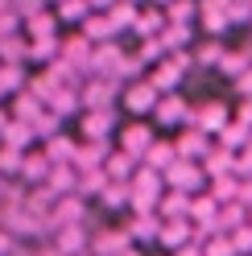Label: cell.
Masks as SVG:
<instances>
[{
    "mask_svg": "<svg viewBox=\"0 0 252 256\" xmlns=\"http://www.w3.org/2000/svg\"><path fill=\"white\" fill-rule=\"evenodd\" d=\"M145 4H170V0H145Z\"/></svg>",
    "mask_w": 252,
    "mask_h": 256,
    "instance_id": "43",
    "label": "cell"
},
{
    "mask_svg": "<svg viewBox=\"0 0 252 256\" xmlns=\"http://www.w3.org/2000/svg\"><path fill=\"white\" fill-rule=\"evenodd\" d=\"M87 12H91L87 0H58V4H54L58 25H83V21H87Z\"/></svg>",
    "mask_w": 252,
    "mask_h": 256,
    "instance_id": "25",
    "label": "cell"
},
{
    "mask_svg": "<svg viewBox=\"0 0 252 256\" xmlns=\"http://www.w3.org/2000/svg\"><path fill=\"white\" fill-rule=\"evenodd\" d=\"M17 248H21V240L12 236L8 228H0V256H12V252H17Z\"/></svg>",
    "mask_w": 252,
    "mask_h": 256,
    "instance_id": "36",
    "label": "cell"
},
{
    "mask_svg": "<svg viewBox=\"0 0 252 256\" xmlns=\"http://www.w3.org/2000/svg\"><path fill=\"white\" fill-rule=\"evenodd\" d=\"M236 91H240L244 100H248V95H252V66H248L244 74H236Z\"/></svg>",
    "mask_w": 252,
    "mask_h": 256,
    "instance_id": "37",
    "label": "cell"
},
{
    "mask_svg": "<svg viewBox=\"0 0 252 256\" xmlns=\"http://www.w3.org/2000/svg\"><path fill=\"white\" fill-rule=\"evenodd\" d=\"M211 132H202V128H190L186 124V132L174 140V149H178V157H190V162H202V157L211 153Z\"/></svg>",
    "mask_w": 252,
    "mask_h": 256,
    "instance_id": "10",
    "label": "cell"
},
{
    "mask_svg": "<svg viewBox=\"0 0 252 256\" xmlns=\"http://www.w3.org/2000/svg\"><path fill=\"white\" fill-rule=\"evenodd\" d=\"M149 116H153V124H162V128H178V124H186V116H190V104H186L178 91H162Z\"/></svg>",
    "mask_w": 252,
    "mask_h": 256,
    "instance_id": "3",
    "label": "cell"
},
{
    "mask_svg": "<svg viewBox=\"0 0 252 256\" xmlns=\"http://www.w3.org/2000/svg\"><path fill=\"white\" fill-rule=\"evenodd\" d=\"M50 157H46V149H25V157H21V174L17 178L21 182H29V186H42L46 182V174H50Z\"/></svg>",
    "mask_w": 252,
    "mask_h": 256,
    "instance_id": "12",
    "label": "cell"
},
{
    "mask_svg": "<svg viewBox=\"0 0 252 256\" xmlns=\"http://www.w3.org/2000/svg\"><path fill=\"white\" fill-rule=\"evenodd\" d=\"M228 120H232V112L219 104V100H202L198 108H190V116H186V124H190V128H202V132H211V136H215Z\"/></svg>",
    "mask_w": 252,
    "mask_h": 256,
    "instance_id": "5",
    "label": "cell"
},
{
    "mask_svg": "<svg viewBox=\"0 0 252 256\" xmlns=\"http://www.w3.org/2000/svg\"><path fill=\"white\" fill-rule=\"evenodd\" d=\"M178 157V149H174V140H153V145L145 149V157H140V166H149V170H157L162 174L170 162Z\"/></svg>",
    "mask_w": 252,
    "mask_h": 256,
    "instance_id": "23",
    "label": "cell"
},
{
    "mask_svg": "<svg viewBox=\"0 0 252 256\" xmlns=\"http://www.w3.org/2000/svg\"><path fill=\"white\" fill-rule=\"evenodd\" d=\"M116 132V108H83V140H108Z\"/></svg>",
    "mask_w": 252,
    "mask_h": 256,
    "instance_id": "7",
    "label": "cell"
},
{
    "mask_svg": "<svg viewBox=\"0 0 252 256\" xmlns=\"http://www.w3.org/2000/svg\"><path fill=\"white\" fill-rule=\"evenodd\" d=\"M128 244H132V240H128L124 228H104V232H96V236L87 240V252L91 256H116V252H124Z\"/></svg>",
    "mask_w": 252,
    "mask_h": 256,
    "instance_id": "9",
    "label": "cell"
},
{
    "mask_svg": "<svg viewBox=\"0 0 252 256\" xmlns=\"http://www.w3.org/2000/svg\"><path fill=\"white\" fill-rule=\"evenodd\" d=\"M116 95H120V87L108 74H91L78 83V104L83 108H116Z\"/></svg>",
    "mask_w": 252,
    "mask_h": 256,
    "instance_id": "2",
    "label": "cell"
},
{
    "mask_svg": "<svg viewBox=\"0 0 252 256\" xmlns=\"http://www.w3.org/2000/svg\"><path fill=\"white\" fill-rule=\"evenodd\" d=\"M128 240L132 244H157V232H162V219H157V211H132L128 219Z\"/></svg>",
    "mask_w": 252,
    "mask_h": 256,
    "instance_id": "11",
    "label": "cell"
},
{
    "mask_svg": "<svg viewBox=\"0 0 252 256\" xmlns=\"http://www.w3.org/2000/svg\"><path fill=\"white\" fill-rule=\"evenodd\" d=\"M136 166H140V162H136V157H128L124 149H116V153H108V157H104V174H108V182H128Z\"/></svg>",
    "mask_w": 252,
    "mask_h": 256,
    "instance_id": "18",
    "label": "cell"
},
{
    "mask_svg": "<svg viewBox=\"0 0 252 256\" xmlns=\"http://www.w3.org/2000/svg\"><path fill=\"white\" fill-rule=\"evenodd\" d=\"M236 120H240V124H248V128H252V95H248V100L240 104V112H236Z\"/></svg>",
    "mask_w": 252,
    "mask_h": 256,
    "instance_id": "38",
    "label": "cell"
},
{
    "mask_svg": "<svg viewBox=\"0 0 252 256\" xmlns=\"http://www.w3.org/2000/svg\"><path fill=\"white\" fill-rule=\"evenodd\" d=\"M248 66H252L248 54H228V50H224V58H219V66H215V70H224L228 78H236V74H244Z\"/></svg>",
    "mask_w": 252,
    "mask_h": 256,
    "instance_id": "33",
    "label": "cell"
},
{
    "mask_svg": "<svg viewBox=\"0 0 252 256\" xmlns=\"http://www.w3.org/2000/svg\"><path fill=\"white\" fill-rule=\"evenodd\" d=\"M228 240H232L236 256H248V252H252V223H240V228H232Z\"/></svg>",
    "mask_w": 252,
    "mask_h": 256,
    "instance_id": "34",
    "label": "cell"
},
{
    "mask_svg": "<svg viewBox=\"0 0 252 256\" xmlns=\"http://www.w3.org/2000/svg\"><path fill=\"white\" fill-rule=\"evenodd\" d=\"M248 132H252L248 124H240V120H228V124L215 132V136H219L215 145H224V149H232V153H240V149L248 145Z\"/></svg>",
    "mask_w": 252,
    "mask_h": 256,
    "instance_id": "24",
    "label": "cell"
},
{
    "mask_svg": "<svg viewBox=\"0 0 252 256\" xmlns=\"http://www.w3.org/2000/svg\"><path fill=\"white\" fill-rule=\"evenodd\" d=\"M190 211V194L186 190H162V198H157V219H186Z\"/></svg>",
    "mask_w": 252,
    "mask_h": 256,
    "instance_id": "16",
    "label": "cell"
},
{
    "mask_svg": "<svg viewBox=\"0 0 252 256\" xmlns=\"http://www.w3.org/2000/svg\"><path fill=\"white\" fill-rule=\"evenodd\" d=\"M162 12L170 25H190L198 17V0H170V4H162Z\"/></svg>",
    "mask_w": 252,
    "mask_h": 256,
    "instance_id": "27",
    "label": "cell"
},
{
    "mask_svg": "<svg viewBox=\"0 0 252 256\" xmlns=\"http://www.w3.org/2000/svg\"><path fill=\"white\" fill-rule=\"evenodd\" d=\"M202 256H236V248H232V240H228V232H211L207 240H202Z\"/></svg>",
    "mask_w": 252,
    "mask_h": 256,
    "instance_id": "32",
    "label": "cell"
},
{
    "mask_svg": "<svg viewBox=\"0 0 252 256\" xmlns=\"http://www.w3.org/2000/svg\"><path fill=\"white\" fill-rule=\"evenodd\" d=\"M174 256H202V248H198L194 240H190V244H182V248H174Z\"/></svg>",
    "mask_w": 252,
    "mask_h": 256,
    "instance_id": "39",
    "label": "cell"
},
{
    "mask_svg": "<svg viewBox=\"0 0 252 256\" xmlns=\"http://www.w3.org/2000/svg\"><path fill=\"white\" fill-rule=\"evenodd\" d=\"M162 182L170 190H186V194H198L202 186H207V174H202L198 162H190V157H174L166 170H162Z\"/></svg>",
    "mask_w": 252,
    "mask_h": 256,
    "instance_id": "1",
    "label": "cell"
},
{
    "mask_svg": "<svg viewBox=\"0 0 252 256\" xmlns=\"http://www.w3.org/2000/svg\"><path fill=\"white\" fill-rule=\"evenodd\" d=\"M21 149H8V145H0V174H4V178H17L21 174Z\"/></svg>",
    "mask_w": 252,
    "mask_h": 256,
    "instance_id": "35",
    "label": "cell"
},
{
    "mask_svg": "<svg viewBox=\"0 0 252 256\" xmlns=\"http://www.w3.org/2000/svg\"><path fill=\"white\" fill-rule=\"evenodd\" d=\"M157 95L162 91H157L149 78H128V87H124V108H128V116H149Z\"/></svg>",
    "mask_w": 252,
    "mask_h": 256,
    "instance_id": "6",
    "label": "cell"
},
{
    "mask_svg": "<svg viewBox=\"0 0 252 256\" xmlns=\"http://www.w3.org/2000/svg\"><path fill=\"white\" fill-rule=\"evenodd\" d=\"M4 124H8V112H4V108H0V132H4Z\"/></svg>",
    "mask_w": 252,
    "mask_h": 256,
    "instance_id": "41",
    "label": "cell"
},
{
    "mask_svg": "<svg viewBox=\"0 0 252 256\" xmlns=\"http://www.w3.org/2000/svg\"><path fill=\"white\" fill-rule=\"evenodd\" d=\"M240 223H248V206H244L240 198H232V202H219L215 232H232V228H240Z\"/></svg>",
    "mask_w": 252,
    "mask_h": 256,
    "instance_id": "21",
    "label": "cell"
},
{
    "mask_svg": "<svg viewBox=\"0 0 252 256\" xmlns=\"http://www.w3.org/2000/svg\"><path fill=\"white\" fill-rule=\"evenodd\" d=\"M198 17H202V25H207L211 38H219L232 25L228 21V0H198Z\"/></svg>",
    "mask_w": 252,
    "mask_h": 256,
    "instance_id": "14",
    "label": "cell"
},
{
    "mask_svg": "<svg viewBox=\"0 0 252 256\" xmlns=\"http://www.w3.org/2000/svg\"><path fill=\"white\" fill-rule=\"evenodd\" d=\"M42 149H46V157H50L54 166H58V162H70V166H74V149H78V140L54 132V136H46V140H42Z\"/></svg>",
    "mask_w": 252,
    "mask_h": 256,
    "instance_id": "22",
    "label": "cell"
},
{
    "mask_svg": "<svg viewBox=\"0 0 252 256\" xmlns=\"http://www.w3.org/2000/svg\"><path fill=\"white\" fill-rule=\"evenodd\" d=\"M190 236H194V223H190V219H162L157 244L174 252V248H182V244H190Z\"/></svg>",
    "mask_w": 252,
    "mask_h": 256,
    "instance_id": "13",
    "label": "cell"
},
{
    "mask_svg": "<svg viewBox=\"0 0 252 256\" xmlns=\"http://www.w3.org/2000/svg\"><path fill=\"white\" fill-rule=\"evenodd\" d=\"M83 38H87L91 46L112 42V38H116V25L108 21V12H87V21H83Z\"/></svg>",
    "mask_w": 252,
    "mask_h": 256,
    "instance_id": "19",
    "label": "cell"
},
{
    "mask_svg": "<svg viewBox=\"0 0 252 256\" xmlns=\"http://www.w3.org/2000/svg\"><path fill=\"white\" fill-rule=\"evenodd\" d=\"M34 140H38V136H34V128H29L25 120H12V116H8L4 132H0V145H8V149H21V153H25V149H34Z\"/></svg>",
    "mask_w": 252,
    "mask_h": 256,
    "instance_id": "17",
    "label": "cell"
},
{
    "mask_svg": "<svg viewBox=\"0 0 252 256\" xmlns=\"http://www.w3.org/2000/svg\"><path fill=\"white\" fill-rule=\"evenodd\" d=\"M215 215H219V202L211 198V194H190V211H186V219L194 223V228H211L215 232Z\"/></svg>",
    "mask_w": 252,
    "mask_h": 256,
    "instance_id": "15",
    "label": "cell"
},
{
    "mask_svg": "<svg viewBox=\"0 0 252 256\" xmlns=\"http://www.w3.org/2000/svg\"><path fill=\"white\" fill-rule=\"evenodd\" d=\"M87 228L83 223H66V228H54V236H50V244H54V252L58 256H78V252H87Z\"/></svg>",
    "mask_w": 252,
    "mask_h": 256,
    "instance_id": "8",
    "label": "cell"
},
{
    "mask_svg": "<svg viewBox=\"0 0 252 256\" xmlns=\"http://www.w3.org/2000/svg\"><path fill=\"white\" fill-rule=\"evenodd\" d=\"M108 21L116 25V34H120V29H132V21H136V4H128V0H116V4L108 8Z\"/></svg>",
    "mask_w": 252,
    "mask_h": 256,
    "instance_id": "31",
    "label": "cell"
},
{
    "mask_svg": "<svg viewBox=\"0 0 252 256\" xmlns=\"http://www.w3.org/2000/svg\"><path fill=\"white\" fill-rule=\"evenodd\" d=\"M202 174H207V178H219V174H232V166H236V153L232 149H224V145H211V153L202 157Z\"/></svg>",
    "mask_w": 252,
    "mask_h": 256,
    "instance_id": "20",
    "label": "cell"
},
{
    "mask_svg": "<svg viewBox=\"0 0 252 256\" xmlns=\"http://www.w3.org/2000/svg\"><path fill=\"white\" fill-rule=\"evenodd\" d=\"M153 140H157V132H153V124H145V116H136L132 124L120 128V149L128 157H136V162L145 157V149L153 145Z\"/></svg>",
    "mask_w": 252,
    "mask_h": 256,
    "instance_id": "4",
    "label": "cell"
},
{
    "mask_svg": "<svg viewBox=\"0 0 252 256\" xmlns=\"http://www.w3.org/2000/svg\"><path fill=\"white\" fill-rule=\"evenodd\" d=\"M4 190H8V186H4V174H0V198H4Z\"/></svg>",
    "mask_w": 252,
    "mask_h": 256,
    "instance_id": "42",
    "label": "cell"
},
{
    "mask_svg": "<svg viewBox=\"0 0 252 256\" xmlns=\"http://www.w3.org/2000/svg\"><path fill=\"white\" fill-rule=\"evenodd\" d=\"M116 256H140V252H136V244H128V248H124V252H116Z\"/></svg>",
    "mask_w": 252,
    "mask_h": 256,
    "instance_id": "40",
    "label": "cell"
},
{
    "mask_svg": "<svg viewBox=\"0 0 252 256\" xmlns=\"http://www.w3.org/2000/svg\"><path fill=\"white\" fill-rule=\"evenodd\" d=\"M207 182H211L207 194H211L215 202H232V198H240V178H236V174H219V178H207Z\"/></svg>",
    "mask_w": 252,
    "mask_h": 256,
    "instance_id": "29",
    "label": "cell"
},
{
    "mask_svg": "<svg viewBox=\"0 0 252 256\" xmlns=\"http://www.w3.org/2000/svg\"><path fill=\"white\" fill-rule=\"evenodd\" d=\"M124 202H128V182H104V190H100L104 211H120Z\"/></svg>",
    "mask_w": 252,
    "mask_h": 256,
    "instance_id": "30",
    "label": "cell"
},
{
    "mask_svg": "<svg viewBox=\"0 0 252 256\" xmlns=\"http://www.w3.org/2000/svg\"><path fill=\"white\" fill-rule=\"evenodd\" d=\"M12 95H17V108H12V120H25V124H34V120L42 116V108H46V104L38 100L34 91H25V87H21V91H12Z\"/></svg>",
    "mask_w": 252,
    "mask_h": 256,
    "instance_id": "26",
    "label": "cell"
},
{
    "mask_svg": "<svg viewBox=\"0 0 252 256\" xmlns=\"http://www.w3.org/2000/svg\"><path fill=\"white\" fill-rule=\"evenodd\" d=\"M162 25H166V12H162V8H149V12L136 8L132 34H136V38H157V34H162Z\"/></svg>",
    "mask_w": 252,
    "mask_h": 256,
    "instance_id": "28",
    "label": "cell"
}]
</instances>
